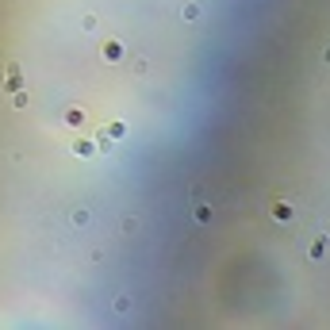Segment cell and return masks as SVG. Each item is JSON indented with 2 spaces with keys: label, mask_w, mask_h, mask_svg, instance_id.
I'll return each mask as SVG.
<instances>
[{
  "label": "cell",
  "mask_w": 330,
  "mask_h": 330,
  "mask_svg": "<svg viewBox=\"0 0 330 330\" xmlns=\"http://www.w3.org/2000/svg\"><path fill=\"white\" fill-rule=\"evenodd\" d=\"M73 154L88 161V157H96V154H100V146H96V139H77V142H73Z\"/></svg>",
  "instance_id": "cell-1"
},
{
  "label": "cell",
  "mask_w": 330,
  "mask_h": 330,
  "mask_svg": "<svg viewBox=\"0 0 330 330\" xmlns=\"http://www.w3.org/2000/svg\"><path fill=\"white\" fill-rule=\"evenodd\" d=\"M4 85H8V92L23 88V70H19V61H12V65H8V73H4Z\"/></svg>",
  "instance_id": "cell-2"
},
{
  "label": "cell",
  "mask_w": 330,
  "mask_h": 330,
  "mask_svg": "<svg viewBox=\"0 0 330 330\" xmlns=\"http://www.w3.org/2000/svg\"><path fill=\"white\" fill-rule=\"evenodd\" d=\"M273 219H277V223H292L295 208H292V204H284V200H277V204H273Z\"/></svg>",
  "instance_id": "cell-3"
},
{
  "label": "cell",
  "mask_w": 330,
  "mask_h": 330,
  "mask_svg": "<svg viewBox=\"0 0 330 330\" xmlns=\"http://www.w3.org/2000/svg\"><path fill=\"white\" fill-rule=\"evenodd\" d=\"M61 123H65V127H73V130H81V127H85V112H81V108H70V112L61 115Z\"/></svg>",
  "instance_id": "cell-4"
},
{
  "label": "cell",
  "mask_w": 330,
  "mask_h": 330,
  "mask_svg": "<svg viewBox=\"0 0 330 330\" xmlns=\"http://www.w3.org/2000/svg\"><path fill=\"white\" fill-rule=\"evenodd\" d=\"M192 219H196V223H200V226H208L211 219H215V211H211L208 204H196V208H192Z\"/></svg>",
  "instance_id": "cell-5"
},
{
  "label": "cell",
  "mask_w": 330,
  "mask_h": 330,
  "mask_svg": "<svg viewBox=\"0 0 330 330\" xmlns=\"http://www.w3.org/2000/svg\"><path fill=\"white\" fill-rule=\"evenodd\" d=\"M326 250H330V242H326V235H319V238H315V242H311V250H307V253H311V257H315V261H319V257H326Z\"/></svg>",
  "instance_id": "cell-6"
},
{
  "label": "cell",
  "mask_w": 330,
  "mask_h": 330,
  "mask_svg": "<svg viewBox=\"0 0 330 330\" xmlns=\"http://www.w3.org/2000/svg\"><path fill=\"white\" fill-rule=\"evenodd\" d=\"M104 58H108V61H119V58H123V43L108 39V43H104Z\"/></svg>",
  "instance_id": "cell-7"
},
{
  "label": "cell",
  "mask_w": 330,
  "mask_h": 330,
  "mask_svg": "<svg viewBox=\"0 0 330 330\" xmlns=\"http://www.w3.org/2000/svg\"><path fill=\"white\" fill-rule=\"evenodd\" d=\"M123 135H127V123H112L108 127V139H123Z\"/></svg>",
  "instance_id": "cell-8"
},
{
  "label": "cell",
  "mask_w": 330,
  "mask_h": 330,
  "mask_svg": "<svg viewBox=\"0 0 330 330\" xmlns=\"http://www.w3.org/2000/svg\"><path fill=\"white\" fill-rule=\"evenodd\" d=\"M70 219H73V226H85V223H88V211H85V208H77Z\"/></svg>",
  "instance_id": "cell-9"
},
{
  "label": "cell",
  "mask_w": 330,
  "mask_h": 330,
  "mask_svg": "<svg viewBox=\"0 0 330 330\" xmlns=\"http://www.w3.org/2000/svg\"><path fill=\"white\" fill-rule=\"evenodd\" d=\"M12 104H16V108H27V92H23V88H16V92H12Z\"/></svg>",
  "instance_id": "cell-10"
},
{
  "label": "cell",
  "mask_w": 330,
  "mask_h": 330,
  "mask_svg": "<svg viewBox=\"0 0 330 330\" xmlns=\"http://www.w3.org/2000/svg\"><path fill=\"white\" fill-rule=\"evenodd\" d=\"M200 12H204L200 4H184V19H196V16H200Z\"/></svg>",
  "instance_id": "cell-11"
}]
</instances>
